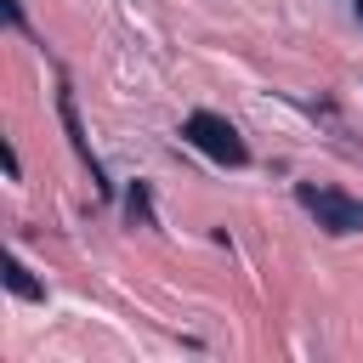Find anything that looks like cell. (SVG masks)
Instances as JSON below:
<instances>
[{
	"mask_svg": "<svg viewBox=\"0 0 363 363\" xmlns=\"http://www.w3.org/2000/svg\"><path fill=\"white\" fill-rule=\"evenodd\" d=\"M182 136L199 147V153H210L216 164H244L250 159V147H244V136L221 119V113H193L187 125H182Z\"/></svg>",
	"mask_w": 363,
	"mask_h": 363,
	"instance_id": "6da1fadb",
	"label": "cell"
},
{
	"mask_svg": "<svg viewBox=\"0 0 363 363\" xmlns=\"http://www.w3.org/2000/svg\"><path fill=\"white\" fill-rule=\"evenodd\" d=\"M6 284H11V295H23V301H40V295H45V289H40L34 278H28V267H23L17 255L6 261Z\"/></svg>",
	"mask_w": 363,
	"mask_h": 363,
	"instance_id": "3957f363",
	"label": "cell"
},
{
	"mask_svg": "<svg viewBox=\"0 0 363 363\" xmlns=\"http://www.w3.org/2000/svg\"><path fill=\"white\" fill-rule=\"evenodd\" d=\"M301 204L318 216V227H329V233H357L363 227V204L357 199H346V193H335V187H301Z\"/></svg>",
	"mask_w": 363,
	"mask_h": 363,
	"instance_id": "7a4b0ae2",
	"label": "cell"
},
{
	"mask_svg": "<svg viewBox=\"0 0 363 363\" xmlns=\"http://www.w3.org/2000/svg\"><path fill=\"white\" fill-rule=\"evenodd\" d=\"M357 11H363V0H357Z\"/></svg>",
	"mask_w": 363,
	"mask_h": 363,
	"instance_id": "277c9868",
	"label": "cell"
}]
</instances>
